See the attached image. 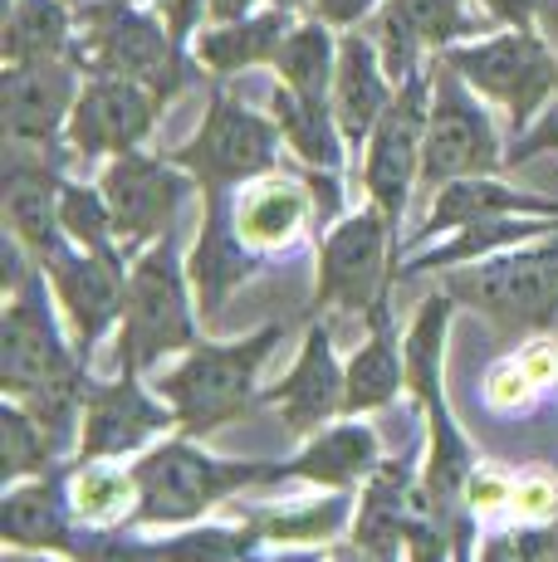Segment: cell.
<instances>
[{
    "mask_svg": "<svg viewBox=\"0 0 558 562\" xmlns=\"http://www.w3.org/2000/svg\"><path fill=\"white\" fill-rule=\"evenodd\" d=\"M163 562H250L260 553L265 533L241 514V524H187L167 538H153Z\"/></svg>",
    "mask_w": 558,
    "mask_h": 562,
    "instance_id": "8d00e7d4",
    "label": "cell"
},
{
    "mask_svg": "<svg viewBox=\"0 0 558 562\" xmlns=\"http://www.w3.org/2000/svg\"><path fill=\"white\" fill-rule=\"evenodd\" d=\"M0 562H74V558H59V553H30V548H5Z\"/></svg>",
    "mask_w": 558,
    "mask_h": 562,
    "instance_id": "681fc988",
    "label": "cell"
},
{
    "mask_svg": "<svg viewBox=\"0 0 558 562\" xmlns=\"http://www.w3.org/2000/svg\"><path fill=\"white\" fill-rule=\"evenodd\" d=\"M554 382H558V342L554 338H534L529 348H520L514 358L490 367L486 402L495 411L529 406V402H539L544 392H554Z\"/></svg>",
    "mask_w": 558,
    "mask_h": 562,
    "instance_id": "74e56055",
    "label": "cell"
},
{
    "mask_svg": "<svg viewBox=\"0 0 558 562\" xmlns=\"http://www.w3.org/2000/svg\"><path fill=\"white\" fill-rule=\"evenodd\" d=\"M245 518H250L265 533V543H275V548H324V543H334L338 533H348L353 494L328 490V494H314V499L279 504V509H250Z\"/></svg>",
    "mask_w": 558,
    "mask_h": 562,
    "instance_id": "d6a6232c",
    "label": "cell"
},
{
    "mask_svg": "<svg viewBox=\"0 0 558 562\" xmlns=\"http://www.w3.org/2000/svg\"><path fill=\"white\" fill-rule=\"evenodd\" d=\"M0 456H5V484H20V480L59 470L64 450L55 446V436L40 426L35 411L25 402H15V396H5V402H0Z\"/></svg>",
    "mask_w": 558,
    "mask_h": 562,
    "instance_id": "f35d334b",
    "label": "cell"
},
{
    "mask_svg": "<svg viewBox=\"0 0 558 562\" xmlns=\"http://www.w3.org/2000/svg\"><path fill=\"white\" fill-rule=\"evenodd\" d=\"M133 480H137L133 528H187V524H201L231 494L289 480V464L221 460L177 430V436L157 440L153 450H143L133 460Z\"/></svg>",
    "mask_w": 558,
    "mask_h": 562,
    "instance_id": "6da1fadb",
    "label": "cell"
},
{
    "mask_svg": "<svg viewBox=\"0 0 558 562\" xmlns=\"http://www.w3.org/2000/svg\"><path fill=\"white\" fill-rule=\"evenodd\" d=\"M157 15L167 20L171 40H177V49H187L191 40H197V25L201 20H211V0H163L157 5Z\"/></svg>",
    "mask_w": 558,
    "mask_h": 562,
    "instance_id": "7bdbcfd3",
    "label": "cell"
},
{
    "mask_svg": "<svg viewBox=\"0 0 558 562\" xmlns=\"http://www.w3.org/2000/svg\"><path fill=\"white\" fill-rule=\"evenodd\" d=\"M284 333H289V323H260L245 338H231V342L201 338L197 348L181 352V362L153 382L171 402V411H177L181 436L201 440L211 430H221L225 420H241L250 411H260L265 362L275 358Z\"/></svg>",
    "mask_w": 558,
    "mask_h": 562,
    "instance_id": "7a4b0ae2",
    "label": "cell"
},
{
    "mask_svg": "<svg viewBox=\"0 0 558 562\" xmlns=\"http://www.w3.org/2000/svg\"><path fill=\"white\" fill-rule=\"evenodd\" d=\"M446 289L504 338H544L558 328V231L480 265L446 269Z\"/></svg>",
    "mask_w": 558,
    "mask_h": 562,
    "instance_id": "5b68a950",
    "label": "cell"
},
{
    "mask_svg": "<svg viewBox=\"0 0 558 562\" xmlns=\"http://www.w3.org/2000/svg\"><path fill=\"white\" fill-rule=\"evenodd\" d=\"M270 117L279 123L284 147L304 161L309 171H338L343 167V147H348V137H343L338 113H334L328 99H304V93H294L289 83H275L270 89Z\"/></svg>",
    "mask_w": 558,
    "mask_h": 562,
    "instance_id": "4dcf8cb0",
    "label": "cell"
},
{
    "mask_svg": "<svg viewBox=\"0 0 558 562\" xmlns=\"http://www.w3.org/2000/svg\"><path fill=\"white\" fill-rule=\"evenodd\" d=\"M69 5H89V0H69Z\"/></svg>",
    "mask_w": 558,
    "mask_h": 562,
    "instance_id": "db71d44e",
    "label": "cell"
},
{
    "mask_svg": "<svg viewBox=\"0 0 558 562\" xmlns=\"http://www.w3.org/2000/svg\"><path fill=\"white\" fill-rule=\"evenodd\" d=\"M250 562H328L324 548H275V553H255Z\"/></svg>",
    "mask_w": 558,
    "mask_h": 562,
    "instance_id": "bcb514c9",
    "label": "cell"
},
{
    "mask_svg": "<svg viewBox=\"0 0 558 562\" xmlns=\"http://www.w3.org/2000/svg\"><path fill=\"white\" fill-rule=\"evenodd\" d=\"M55 308V289H49L40 265H30V274L10 284V304L0 313V392L15 396V402L89 367L79 358V348L59 333Z\"/></svg>",
    "mask_w": 558,
    "mask_h": 562,
    "instance_id": "9c48e42d",
    "label": "cell"
},
{
    "mask_svg": "<svg viewBox=\"0 0 558 562\" xmlns=\"http://www.w3.org/2000/svg\"><path fill=\"white\" fill-rule=\"evenodd\" d=\"M442 59L480 99L500 103L510 113V133L524 137L534 127V117L549 108L558 93V54L549 40H539L534 30H500L490 40H466L450 45Z\"/></svg>",
    "mask_w": 558,
    "mask_h": 562,
    "instance_id": "52a82bcc",
    "label": "cell"
},
{
    "mask_svg": "<svg viewBox=\"0 0 558 562\" xmlns=\"http://www.w3.org/2000/svg\"><path fill=\"white\" fill-rule=\"evenodd\" d=\"M504 167L500 133L490 123L480 93L460 79L436 54L432 64V117H426V147H422V181L442 191L460 177H495Z\"/></svg>",
    "mask_w": 558,
    "mask_h": 562,
    "instance_id": "8fae6325",
    "label": "cell"
},
{
    "mask_svg": "<svg viewBox=\"0 0 558 562\" xmlns=\"http://www.w3.org/2000/svg\"><path fill=\"white\" fill-rule=\"evenodd\" d=\"M382 0H314V15L328 20L334 30H358Z\"/></svg>",
    "mask_w": 558,
    "mask_h": 562,
    "instance_id": "ee69618b",
    "label": "cell"
},
{
    "mask_svg": "<svg viewBox=\"0 0 558 562\" xmlns=\"http://www.w3.org/2000/svg\"><path fill=\"white\" fill-rule=\"evenodd\" d=\"M201 342V308L191 289L187 259L177 255V235L153 240L133 259L123 284V323H118V367H157L163 358Z\"/></svg>",
    "mask_w": 558,
    "mask_h": 562,
    "instance_id": "277c9868",
    "label": "cell"
},
{
    "mask_svg": "<svg viewBox=\"0 0 558 562\" xmlns=\"http://www.w3.org/2000/svg\"><path fill=\"white\" fill-rule=\"evenodd\" d=\"M426 117H432V74L416 69L412 79L397 83L388 113L378 117L372 137L362 147V191L382 215L402 231L412 187L422 181V147H426Z\"/></svg>",
    "mask_w": 558,
    "mask_h": 562,
    "instance_id": "7c38bea8",
    "label": "cell"
},
{
    "mask_svg": "<svg viewBox=\"0 0 558 562\" xmlns=\"http://www.w3.org/2000/svg\"><path fill=\"white\" fill-rule=\"evenodd\" d=\"M362 323H368V342L348 358L343 416H368V411L392 406L406 392V338L392 323V299H382Z\"/></svg>",
    "mask_w": 558,
    "mask_h": 562,
    "instance_id": "83f0119b",
    "label": "cell"
},
{
    "mask_svg": "<svg viewBox=\"0 0 558 562\" xmlns=\"http://www.w3.org/2000/svg\"><path fill=\"white\" fill-rule=\"evenodd\" d=\"M83 74L74 59H40V64H5L0 74V123L5 143L20 153H49L64 157L69 143V113L83 89Z\"/></svg>",
    "mask_w": 558,
    "mask_h": 562,
    "instance_id": "9a60e30c",
    "label": "cell"
},
{
    "mask_svg": "<svg viewBox=\"0 0 558 562\" xmlns=\"http://www.w3.org/2000/svg\"><path fill=\"white\" fill-rule=\"evenodd\" d=\"M270 5H284V10H304V5H314V0H270Z\"/></svg>",
    "mask_w": 558,
    "mask_h": 562,
    "instance_id": "816d5d0a",
    "label": "cell"
},
{
    "mask_svg": "<svg viewBox=\"0 0 558 562\" xmlns=\"http://www.w3.org/2000/svg\"><path fill=\"white\" fill-rule=\"evenodd\" d=\"M476 562H558V518H534V524L486 533Z\"/></svg>",
    "mask_w": 558,
    "mask_h": 562,
    "instance_id": "ab89813d",
    "label": "cell"
},
{
    "mask_svg": "<svg viewBox=\"0 0 558 562\" xmlns=\"http://www.w3.org/2000/svg\"><path fill=\"white\" fill-rule=\"evenodd\" d=\"M279 143L284 137H279L270 108L260 113V108L231 99L225 89H211L207 117L191 133V143L171 153V161L191 171L197 191H241L279 167Z\"/></svg>",
    "mask_w": 558,
    "mask_h": 562,
    "instance_id": "ba28073f",
    "label": "cell"
},
{
    "mask_svg": "<svg viewBox=\"0 0 558 562\" xmlns=\"http://www.w3.org/2000/svg\"><path fill=\"white\" fill-rule=\"evenodd\" d=\"M45 269L49 289H55V304L59 313L69 318V333H74V348L79 358L89 362L93 348L123 323V284H127V269L109 265V259L79 250L69 235H59L45 255L35 259Z\"/></svg>",
    "mask_w": 558,
    "mask_h": 562,
    "instance_id": "e0dca14e",
    "label": "cell"
},
{
    "mask_svg": "<svg viewBox=\"0 0 558 562\" xmlns=\"http://www.w3.org/2000/svg\"><path fill=\"white\" fill-rule=\"evenodd\" d=\"M558 231L554 215H486V221H466L450 235H442V245H422L416 255H406V265H397V279H416V274H446L460 265H480L495 259L514 245H529L539 235Z\"/></svg>",
    "mask_w": 558,
    "mask_h": 562,
    "instance_id": "484cf974",
    "label": "cell"
},
{
    "mask_svg": "<svg viewBox=\"0 0 558 562\" xmlns=\"http://www.w3.org/2000/svg\"><path fill=\"white\" fill-rule=\"evenodd\" d=\"M133 5H143V0H133Z\"/></svg>",
    "mask_w": 558,
    "mask_h": 562,
    "instance_id": "11a10c76",
    "label": "cell"
},
{
    "mask_svg": "<svg viewBox=\"0 0 558 562\" xmlns=\"http://www.w3.org/2000/svg\"><path fill=\"white\" fill-rule=\"evenodd\" d=\"M59 196H64V171L59 157L49 153H20L10 147L5 167V225L10 240H20V250L40 259L49 245L59 240Z\"/></svg>",
    "mask_w": 558,
    "mask_h": 562,
    "instance_id": "603a6c76",
    "label": "cell"
},
{
    "mask_svg": "<svg viewBox=\"0 0 558 562\" xmlns=\"http://www.w3.org/2000/svg\"><path fill=\"white\" fill-rule=\"evenodd\" d=\"M486 20L470 15L466 0H382L372 20V45L382 54V69L392 83L412 79L426 54H446L480 35Z\"/></svg>",
    "mask_w": 558,
    "mask_h": 562,
    "instance_id": "ac0fdd59",
    "label": "cell"
},
{
    "mask_svg": "<svg viewBox=\"0 0 558 562\" xmlns=\"http://www.w3.org/2000/svg\"><path fill=\"white\" fill-rule=\"evenodd\" d=\"M163 108H167V99L157 89H147V83L118 79V74H89L79 99H74L64 143L83 161L137 153V147L153 137Z\"/></svg>",
    "mask_w": 558,
    "mask_h": 562,
    "instance_id": "2e32d148",
    "label": "cell"
},
{
    "mask_svg": "<svg viewBox=\"0 0 558 562\" xmlns=\"http://www.w3.org/2000/svg\"><path fill=\"white\" fill-rule=\"evenodd\" d=\"M177 430V411L137 367H118L109 382H93L79 426V456L74 460H123L143 456L157 440Z\"/></svg>",
    "mask_w": 558,
    "mask_h": 562,
    "instance_id": "4fadbf2b",
    "label": "cell"
},
{
    "mask_svg": "<svg viewBox=\"0 0 558 562\" xmlns=\"http://www.w3.org/2000/svg\"><path fill=\"white\" fill-rule=\"evenodd\" d=\"M289 30H294V10H284V5L255 10V15H241V20H225V25L201 30L197 35V59H201V69L207 74L231 79V74L275 64V54L289 40Z\"/></svg>",
    "mask_w": 558,
    "mask_h": 562,
    "instance_id": "f546056e",
    "label": "cell"
},
{
    "mask_svg": "<svg viewBox=\"0 0 558 562\" xmlns=\"http://www.w3.org/2000/svg\"><path fill=\"white\" fill-rule=\"evenodd\" d=\"M343 392H348V362H338L328 323H314L299 342L294 367L260 392V406L275 411L289 436H314L343 416Z\"/></svg>",
    "mask_w": 558,
    "mask_h": 562,
    "instance_id": "ffe728a7",
    "label": "cell"
},
{
    "mask_svg": "<svg viewBox=\"0 0 558 562\" xmlns=\"http://www.w3.org/2000/svg\"><path fill=\"white\" fill-rule=\"evenodd\" d=\"M103 196H109L118 240H123L127 259H137L153 240H163L177 221L181 201L191 196V171H181L171 157H147L143 147L123 157H109L99 177Z\"/></svg>",
    "mask_w": 558,
    "mask_h": 562,
    "instance_id": "5bb4252c",
    "label": "cell"
},
{
    "mask_svg": "<svg viewBox=\"0 0 558 562\" xmlns=\"http://www.w3.org/2000/svg\"><path fill=\"white\" fill-rule=\"evenodd\" d=\"M260 0H211V25H225V20H241V15H255Z\"/></svg>",
    "mask_w": 558,
    "mask_h": 562,
    "instance_id": "7dc6e473",
    "label": "cell"
},
{
    "mask_svg": "<svg viewBox=\"0 0 558 562\" xmlns=\"http://www.w3.org/2000/svg\"><path fill=\"white\" fill-rule=\"evenodd\" d=\"M388 460L382 456V440L378 430L368 426V420H328L324 430H314V436L304 440V450H299L289 464V480L299 484H314V490H362V484L372 480V470Z\"/></svg>",
    "mask_w": 558,
    "mask_h": 562,
    "instance_id": "cb8c5ba5",
    "label": "cell"
},
{
    "mask_svg": "<svg viewBox=\"0 0 558 562\" xmlns=\"http://www.w3.org/2000/svg\"><path fill=\"white\" fill-rule=\"evenodd\" d=\"M539 147H558V123H544L539 133L529 137V143L520 147V153H510V161H520V157H529V153H539Z\"/></svg>",
    "mask_w": 558,
    "mask_h": 562,
    "instance_id": "c3c4849f",
    "label": "cell"
},
{
    "mask_svg": "<svg viewBox=\"0 0 558 562\" xmlns=\"http://www.w3.org/2000/svg\"><path fill=\"white\" fill-rule=\"evenodd\" d=\"M328 562H378V558H368L358 543H348V548H334V553H328Z\"/></svg>",
    "mask_w": 558,
    "mask_h": 562,
    "instance_id": "f907efd6",
    "label": "cell"
},
{
    "mask_svg": "<svg viewBox=\"0 0 558 562\" xmlns=\"http://www.w3.org/2000/svg\"><path fill=\"white\" fill-rule=\"evenodd\" d=\"M422 460L416 450L406 456H388L372 470V480L362 484L358 509H353V543L378 562L402 558V538H406V518H412V499L422 490Z\"/></svg>",
    "mask_w": 558,
    "mask_h": 562,
    "instance_id": "7402d4cb",
    "label": "cell"
},
{
    "mask_svg": "<svg viewBox=\"0 0 558 562\" xmlns=\"http://www.w3.org/2000/svg\"><path fill=\"white\" fill-rule=\"evenodd\" d=\"M59 231L69 235L79 250L109 259L118 269H133L123 240H118V225H113V211H109V196L103 187H83V181H64V196H59Z\"/></svg>",
    "mask_w": 558,
    "mask_h": 562,
    "instance_id": "d590c367",
    "label": "cell"
},
{
    "mask_svg": "<svg viewBox=\"0 0 558 562\" xmlns=\"http://www.w3.org/2000/svg\"><path fill=\"white\" fill-rule=\"evenodd\" d=\"M334 74H338V40L328 20H299L289 30V40L275 54V79L289 83L304 99H328L334 93Z\"/></svg>",
    "mask_w": 558,
    "mask_h": 562,
    "instance_id": "e575fe53",
    "label": "cell"
},
{
    "mask_svg": "<svg viewBox=\"0 0 558 562\" xmlns=\"http://www.w3.org/2000/svg\"><path fill=\"white\" fill-rule=\"evenodd\" d=\"M544 15H554V20H558V5H549V0H544Z\"/></svg>",
    "mask_w": 558,
    "mask_h": 562,
    "instance_id": "f5cc1de1",
    "label": "cell"
},
{
    "mask_svg": "<svg viewBox=\"0 0 558 562\" xmlns=\"http://www.w3.org/2000/svg\"><path fill=\"white\" fill-rule=\"evenodd\" d=\"M450 313H456V294H426L416 308L412 328H406V392L422 402L432 440H426V460H422V480L450 509H466V490L470 474L480 470L476 446L460 430V420L450 416L446 402V333H450Z\"/></svg>",
    "mask_w": 558,
    "mask_h": 562,
    "instance_id": "3957f363",
    "label": "cell"
},
{
    "mask_svg": "<svg viewBox=\"0 0 558 562\" xmlns=\"http://www.w3.org/2000/svg\"><path fill=\"white\" fill-rule=\"evenodd\" d=\"M490 20L500 25H514V30H534V15L544 10V0H480Z\"/></svg>",
    "mask_w": 558,
    "mask_h": 562,
    "instance_id": "f6af8a7d",
    "label": "cell"
},
{
    "mask_svg": "<svg viewBox=\"0 0 558 562\" xmlns=\"http://www.w3.org/2000/svg\"><path fill=\"white\" fill-rule=\"evenodd\" d=\"M74 562H163L153 538H137L133 524L118 528H83V543Z\"/></svg>",
    "mask_w": 558,
    "mask_h": 562,
    "instance_id": "60d3db41",
    "label": "cell"
},
{
    "mask_svg": "<svg viewBox=\"0 0 558 562\" xmlns=\"http://www.w3.org/2000/svg\"><path fill=\"white\" fill-rule=\"evenodd\" d=\"M397 225L378 205H358L343 215L319 245V279H314V308L319 313H358L368 318L388 299L397 279Z\"/></svg>",
    "mask_w": 558,
    "mask_h": 562,
    "instance_id": "30bf717a",
    "label": "cell"
},
{
    "mask_svg": "<svg viewBox=\"0 0 558 562\" xmlns=\"http://www.w3.org/2000/svg\"><path fill=\"white\" fill-rule=\"evenodd\" d=\"M260 269H265V255L250 250L241 225H235V191H201V231L187 255V274H191V289H197L201 323L211 328L221 318L225 299L241 284H250Z\"/></svg>",
    "mask_w": 558,
    "mask_h": 562,
    "instance_id": "d6986e66",
    "label": "cell"
},
{
    "mask_svg": "<svg viewBox=\"0 0 558 562\" xmlns=\"http://www.w3.org/2000/svg\"><path fill=\"white\" fill-rule=\"evenodd\" d=\"M79 15L69 0H5V25H0V59L5 64H40L69 59Z\"/></svg>",
    "mask_w": 558,
    "mask_h": 562,
    "instance_id": "1f68e13d",
    "label": "cell"
},
{
    "mask_svg": "<svg viewBox=\"0 0 558 562\" xmlns=\"http://www.w3.org/2000/svg\"><path fill=\"white\" fill-rule=\"evenodd\" d=\"M314 215H319L314 187L294 177H279V171L235 191V225H241L245 245L260 255H279L284 245H294L299 231Z\"/></svg>",
    "mask_w": 558,
    "mask_h": 562,
    "instance_id": "4316f807",
    "label": "cell"
},
{
    "mask_svg": "<svg viewBox=\"0 0 558 562\" xmlns=\"http://www.w3.org/2000/svg\"><path fill=\"white\" fill-rule=\"evenodd\" d=\"M486 215H554L558 221V201L510 187V181H500V171L495 177H460V181H446V187L432 196V211H426V221H422V231H416L412 245L422 250V245L450 235L456 225L486 221Z\"/></svg>",
    "mask_w": 558,
    "mask_h": 562,
    "instance_id": "f1b7e54d",
    "label": "cell"
},
{
    "mask_svg": "<svg viewBox=\"0 0 558 562\" xmlns=\"http://www.w3.org/2000/svg\"><path fill=\"white\" fill-rule=\"evenodd\" d=\"M74 69L89 74H118V79H137L157 89L163 99L187 83V49H177L167 20L137 10L133 0H99V5L79 10V35L69 49Z\"/></svg>",
    "mask_w": 558,
    "mask_h": 562,
    "instance_id": "8992f818",
    "label": "cell"
},
{
    "mask_svg": "<svg viewBox=\"0 0 558 562\" xmlns=\"http://www.w3.org/2000/svg\"><path fill=\"white\" fill-rule=\"evenodd\" d=\"M392 93H397V83H392V74L382 69V54H378V45H372V35H362V30H343L338 74H334V93H328V103H334L338 127L353 147L372 137L378 117L388 113Z\"/></svg>",
    "mask_w": 558,
    "mask_h": 562,
    "instance_id": "d4e9b609",
    "label": "cell"
},
{
    "mask_svg": "<svg viewBox=\"0 0 558 562\" xmlns=\"http://www.w3.org/2000/svg\"><path fill=\"white\" fill-rule=\"evenodd\" d=\"M0 538L5 548H30V553H59L74 558L83 543V524L74 514V494H69V464L35 480L5 484L0 499Z\"/></svg>",
    "mask_w": 558,
    "mask_h": 562,
    "instance_id": "44dd1931",
    "label": "cell"
},
{
    "mask_svg": "<svg viewBox=\"0 0 558 562\" xmlns=\"http://www.w3.org/2000/svg\"><path fill=\"white\" fill-rule=\"evenodd\" d=\"M69 494H74V514H79L83 528L133 524V509H137L133 464H118V460H74Z\"/></svg>",
    "mask_w": 558,
    "mask_h": 562,
    "instance_id": "836d02e7",
    "label": "cell"
},
{
    "mask_svg": "<svg viewBox=\"0 0 558 562\" xmlns=\"http://www.w3.org/2000/svg\"><path fill=\"white\" fill-rule=\"evenodd\" d=\"M510 524H534V518H558V480L544 470H529L510 480V504H504Z\"/></svg>",
    "mask_w": 558,
    "mask_h": 562,
    "instance_id": "b9f144b4",
    "label": "cell"
}]
</instances>
